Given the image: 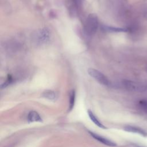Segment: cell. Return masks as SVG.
I'll use <instances>...</instances> for the list:
<instances>
[{"label": "cell", "instance_id": "6da1fadb", "mask_svg": "<svg viewBox=\"0 0 147 147\" xmlns=\"http://www.w3.org/2000/svg\"><path fill=\"white\" fill-rule=\"evenodd\" d=\"M88 74L92 77L94 79H95L100 84L105 86H109L110 85V82L107 78L102 72H100L99 71L94 69V68H88L87 70Z\"/></svg>", "mask_w": 147, "mask_h": 147}, {"label": "cell", "instance_id": "7a4b0ae2", "mask_svg": "<svg viewBox=\"0 0 147 147\" xmlns=\"http://www.w3.org/2000/svg\"><path fill=\"white\" fill-rule=\"evenodd\" d=\"M123 85L127 90L134 92H143L147 89L146 86L143 84L128 80H124Z\"/></svg>", "mask_w": 147, "mask_h": 147}, {"label": "cell", "instance_id": "3957f363", "mask_svg": "<svg viewBox=\"0 0 147 147\" xmlns=\"http://www.w3.org/2000/svg\"><path fill=\"white\" fill-rule=\"evenodd\" d=\"M88 133L95 140H97L98 141L100 142V143H102L105 145L111 146V147H114L117 145V144L114 141H113L109 139H107L103 136H100V135H99L95 133H94L92 131H88Z\"/></svg>", "mask_w": 147, "mask_h": 147}, {"label": "cell", "instance_id": "277c9868", "mask_svg": "<svg viewBox=\"0 0 147 147\" xmlns=\"http://www.w3.org/2000/svg\"><path fill=\"white\" fill-rule=\"evenodd\" d=\"M98 25V22L97 20V18L96 17L93 16V15L90 16L88 17V24H87V27L88 28V30L90 32H93L96 30L97 29Z\"/></svg>", "mask_w": 147, "mask_h": 147}, {"label": "cell", "instance_id": "5b68a950", "mask_svg": "<svg viewBox=\"0 0 147 147\" xmlns=\"http://www.w3.org/2000/svg\"><path fill=\"white\" fill-rule=\"evenodd\" d=\"M124 130L128 131V132H131V133H138L139 134H141L143 136H146V133L141 128L136 127V126H126L124 127Z\"/></svg>", "mask_w": 147, "mask_h": 147}, {"label": "cell", "instance_id": "8992f818", "mask_svg": "<svg viewBox=\"0 0 147 147\" xmlns=\"http://www.w3.org/2000/svg\"><path fill=\"white\" fill-rule=\"evenodd\" d=\"M88 115L90 118V119L95 123V125H96L97 126H98L99 127L103 129H106V127L102 123L100 122V121L98 119V118L95 115V114L93 113V112L92 111H91L90 110H88Z\"/></svg>", "mask_w": 147, "mask_h": 147}, {"label": "cell", "instance_id": "52a82bcc", "mask_svg": "<svg viewBox=\"0 0 147 147\" xmlns=\"http://www.w3.org/2000/svg\"><path fill=\"white\" fill-rule=\"evenodd\" d=\"M49 39V33L46 29H42L38 34V40L41 42H45Z\"/></svg>", "mask_w": 147, "mask_h": 147}, {"label": "cell", "instance_id": "ba28073f", "mask_svg": "<svg viewBox=\"0 0 147 147\" xmlns=\"http://www.w3.org/2000/svg\"><path fill=\"white\" fill-rule=\"evenodd\" d=\"M28 119L31 122H41L42 118L40 114L36 111H30L28 115Z\"/></svg>", "mask_w": 147, "mask_h": 147}, {"label": "cell", "instance_id": "9c48e42d", "mask_svg": "<svg viewBox=\"0 0 147 147\" xmlns=\"http://www.w3.org/2000/svg\"><path fill=\"white\" fill-rule=\"evenodd\" d=\"M42 97H44L47 99L51 100H55L57 98L56 93L55 91H53L52 90H48L44 91L42 94Z\"/></svg>", "mask_w": 147, "mask_h": 147}, {"label": "cell", "instance_id": "30bf717a", "mask_svg": "<svg viewBox=\"0 0 147 147\" xmlns=\"http://www.w3.org/2000/svg\"><path fill=\"white\" fill-rule=\"evenodd\" d=\"M75 91L74 90H72L71 91L69 94V108L68 110L71 111L75 105Z\"/></svg>", "mask_w": 147, "mask_h": 147}, {"label": "cell", "instance_id": "8fae6325", "mask_svg": "<svg viewBox=\"0 0 147 147\" xmlns=\"http://www.w3.org/2000/svg\"><path fill=\"white\" fill-rule=\"evenodd\" d=\"M103 28L105 30L109 32H126L127 29L121 28H117L113 26H103Z\"/></svg>", "mask_w": 147, "mask_h": 147}, {"label": "cell", "instance_id": "7c38bea8", "mask_svg": "<svg viewBox=\"0 0 147 147\" xmlns=\"http://www.w3.org/2000/svg\"><path fill=\"white\" fill-rule=\"evenodd\" d=\"M140 105L144 109H147V102L146 100H141L140 102Z\"/></svg>", "mask_w": 147, "mask_h": 147}]
</instances>
